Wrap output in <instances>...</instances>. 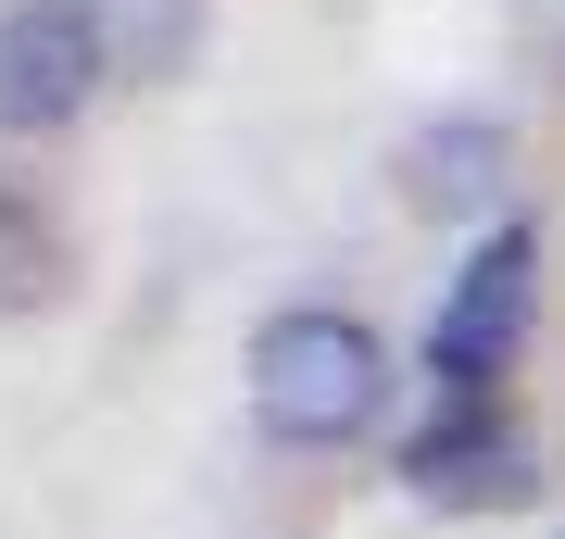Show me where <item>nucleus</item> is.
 <instances>
[{"instance_id":"nucleus-7","label":"nucleus","mask_w":565,"mask_h":539,"mask_svg":"<svg viewBox=\"0 0 565 539\" xmlns=\"http://www.w3.org/2000/svg\"><path fill=\"white\" fill-rule=\"evenodd\" d=\"M63 226L39 214L25 188H0V314H39V301H63Z\"/></svg>"},{"instance_id":"nucleus-5","label":"nucleus","mask_w":565,"mask_h":539,"mask_svg":"<svg viewBox=\"0 0 565 539\" xmlns=\"http://www.w3.org/2000/svg\"><path fill=\"white\" fill-rule=\"evenodd\" d=\"M403 477H415V502H452V515H478V502H515V489H527V440L490 414V401H452V414L403 452Z\"/></svg>"},{"instance_id":"nucleus-2","label":"nucleus","mask_w":565,"mask_h":539,"mask_svg":"<svg viewBox=\"0 0 565 539\" xmlns=\"http://www.w3.org/2000/svg\"><path fill=\"white\" fill-rule=\"evenodd\" d=\"M527 301H541V239H527V226H490V239L465 251V277L440 289V326H427L440 401H490L503 389V364L527 339Z\"/></svg>"},{"instance_id":"nucleus-3","label":"nucleus","mask_w":565,"mask_h":539,"mask_svg":"<svg viewBox=\"0 0 565 539\" xmlns=\"http://www.w3.org/2000/svg\"><path fill=\"white\" fill-rule=\"evenodd\" d=\"M102 39H88L76 0H13L0 13V139H51L102 100Z\"/></svg>"},{"instance_id":"nucleus-6","label":"nucleus","mask_w":565,"mask_h":539,"mask_svg":"<svg viewBox=\"0 0 565 539\" xmlns=\"http://www.w3.org/2000/svg\"><path fill=\"white\" fill-rule=\"evenodd\" d=\"M88 13V39H102L114 76H139V88H177L189 63H202V0H76Z\"/></svg>"},{"instance_id":"nucleus-1","label":"nucleus","mask_w":565,"mask_h":539,"mask_svg":"<svg viewBox=\"0 0 565 539\" xmlns=\"http://www.w3.org/2000/svg\"><path fill=\"white\" fill-rule=\"evenodd\" d=\"M390 414V339L340 301H289L252 326V427L289 452H352Z\"/></svg>"},{"instance_id":"nucleus-4","label":"nucleus","mask_w":565,"mask_h":539,"mask_svg":"<svg viewBox=\"0 0 565 539\" xmlns=\"http://www.w3.org/2000/svg\"><path fill=\"white\" fill-rule=\"evenodd\" d=\"M390 176H403V214H427V226H490L515 188V139L490 114H440L390 151Z\"/></svg>"},{"instance_id":"nucleus-8","label":"nucleus","mask_w":565,"mask_h":539,"mask_svg":"<svg viewBox=\"0 0 565 539\" xmlns=\"http://www.w3.org/2000/svg\"><path fill=\"white\" fill-rule=\"evenodd\" d=\"M553 539H565V527H553Z\"/></svg>"}]
</instances>
